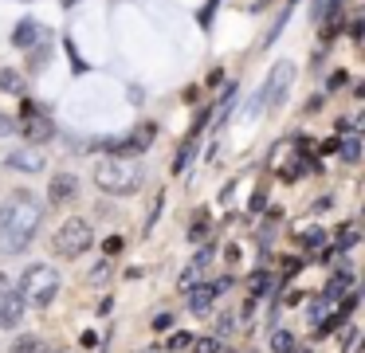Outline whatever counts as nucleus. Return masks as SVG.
<instances>
[{
    "mask_svg": "<svg viewBox=\"0 0 365 353\" xmlns=\"http://www.w3.org/2000/svg\"><path fill=\"white\" fill-rule=\"evenodd\" d=\"M95 185L103 188V193H114V196H126L134 193L138 185H142V169H138V161H130V157H103V161L95 165Z\"/></svg>",
    "mask_w": 365,
    "mask_h": 353,
    "instance_id": "2",
    "label": "nucleus"
},
{
    "mask_svg": "<svg viewBox=\"0 0 365 353\" xmlns=\"http://www.w3.org/2000/svg\"><path fill=\"white\" fill-rule=\"evenodd\" d=\"M341 153H346L349 161H357V133H346V141H341Z\"/></svg>",
    "mask_w": 365,
    "mask_h": 353,
    "instance_id": "24",
    "label": "nucleus"
},
{
    "mask_svg": "<svg viewBox=\"0 0 365 353\" xmlns=\"http://www.w3.org/2000/svg\"><path fill=\"white\" fill-rule=\"evenodd\" d=\"M205 235H208V224H205V216H197V220H192V232H189V240H192V243H200Z\"/></svg>",
    "mask_w": 365,
    "mask_h": 353,
    "instance_id": "23",
    "label": "nucleus"
},
{
    "mask_svg": "<svg viewBox=\"0 0 365 353\" xmlns=\"http://www.w3.org/2000/svg\"><path fill=\"white\" fill-rule=\"evenodd\" d=\"M189 342H192V337H189V334H173V337H169V349H173V353H177V349H181V345H189Z\"/></svg>",
    "mask_w": 365,
    "mask_h": 353,
    "instance_id": "25",
    "label": "nucleus"
},
{
    "mask_svg": "<svg viewBox=\"0 0 365 353\" xmlns=\"http://www.w3.org/2000/svg\"><path fill=\"white\" fill-rule=\"evenodd\" d=\"M271 287V279H267V275H252V279H247V290H252V295H263V290H267Z\"/></svg>",
    "mask_w": 365,
    "mask_h": 353,
    "instance_id": "21",
    "label": "nucleus"
},
{
    "mask_svg": "<svg viewBox=\"0 0 365 353\" xmlns=\"http://www.w3.org/2000/svg\"><path fill=\"white\" fill-rule=\"evenodd\" d=\"M91 240H95V235H91V224L75 216V220H67V224L51 235V251H56L59 259H79L83 251L91 247Z\"/></svg>",
    "mask_w": 365,
    "mask_h": 353,
    "instance_id": "4",
    "label": "nucleus"
},
{
    "mask_svg": "<svg viewBox=\"0 0 365 353\" xmlns=\"http://www.w3.org/2000/svg\"><path fill=\"white\" fill-rule=\"evenodd\" d=\"M9 165H12V169H20V173H40L48 161H43L40 149H16V153L9 157Z\"/></svg>",
    "mask_w": 365,
    "mask_h": 353,
    "instance_id": "13",
    "label": "nucleus"
},
{
    "mask_svg": "<svg viewBox=\"0 0 365 353\" xmlns=\"http://www.w3.org/2000/svg\"><path fill=\"white\" fill-rule=\"evenodd\" d=\"M145 353H158V349H145Z\"/></svg>",
    "mask_w": 365,
    "mask_h": 353,
    "instance_id": "31",
    "label": "nucleus"
},
{
    "mask_svg": "<svg viewBox=\"0 0 365 353\" xmlns=\"http://www.w3.org/2000/svg\"><path fill=\"white\" fill-rule=\"evenodd\" d=\"M9 133H12V122H9L4 114H0V138H9Z\"/></svg>",
    "mask_w": 365,
    "mask_h": 353,
    "instance_id": "29",
    "label": "nucleus"
},
{
    "mask_svg": "<svg viewBox=\"0 0 365 353\" xmlns=\"http://www.w3.org/2000/svg\"><path fill=\"white\" fill-rule=\"evenodd\" d=\"M9 290H12V279H9V275H0V306H4V298H9Z\"/></svg>",
    "mask_w": 365,
    "mask_h": 353,
    "instance_id": "26",
    "label": "nucleus"
},
{
    "mask_svg": "<svg viewBox=\"0 0 365 353\" xmlns=\"http://www.w3.org/2000/svg\"><path fill=\"white\" fill-rule=\"evenodd\" d=\"M346 287H349V279H346V275L330 279V287H326V298H330V302H338V298H341V290H346Z\"/></svg>",
    "mask_w": 365,
    "mask_h": 353,
    "instance_id": "19",
    "label": "nucleus"
},
{
    "mask_svg": "<svg viewBox=\"0 0 365 353\" xmlns=\"http://www.w3.org/2000/svg\"><path fill=\"white\" fill-rule=\"evenodd\" d=\"M63 4H75V0H63Z\"/></svg>",
    "mask_w": 365,
    "mask_h": 353,
    "instance_id": "30",
    "label": "nucleus"
},
{
    "mask_svg": "<svg viewBox=\"0 0 365 353\" xmlns=\"http://www.w3.org/2000/svg\"><path fill=\"white\" fill-rule=\"evenodd\" d=\"M59 295V275L56 267L48 263H32L24 275H20V298L28 306H51Z\"/></svg>",
    "mask_w": 365,
    "mask_h": 353,
    "instance_id": "3",
    "label": "nucleus"
},
{
    "mask_svg": "<svg viewBox=\"0 0 365 353\" xmlns=\"http://www.w3.org/2000/svg\"><path fill=\"white\" fill-rule=\"evenodd\" d=\"M216 282H200V287H192L189 290V310L197 314V318H205L208 310H212V302H216Z\"/></svg>",
    "mask_w": 365,
    "mask_h": 353,
    "instance_id": "10",
    "label": "nucleus"
},
{
    "mask_svg": "<svg viewBox=\"0 0 365 353\" xmlns=\"http://www.w3.org/2000/svg\"><path fill=\"white\" fill-rule=\"evenodd\" d=\"M216 349H220L216 337H200V342H192V353H216Z\"/></svg>",
    "mask_w": 365,
    "mask_h": 353,
    "instance_id": "22",
    "label": "nucleus"
},
{
    "mask_svg": "<svg viewBox=\"0 0 365 353\" xmlns=\"http://www.w3.org/2000/svg\"><path fill=\"white\" fill-rule=\"evenodd\" d=\"M12 353H51V349H48V342H43V337L24 334V337H16V342H12Z\"/></svg>",
    "mask_w": 365,
    "mask_h": 353,
    "instance_id": "15",
    "label": "nucleus"
},
{
    "mask_svg": "<svg viewBox=\"0 0 365 353\" xmlns=\"http://www.w3.org/2000/svg\"><path fill=\"white\" fill-rule=\"evenodd\" d=\"M153 126H138L134 133H130L126 141H118V145H114V157H130V153H142V149H150L153 145Z\"/></svg>",
    "mask_w": 365,
    "mask_h": 353,
    "instance_id": "8",
    "label": "nucleus"
},
{
    "mask_svg": "<svg viewBox=\"0 0 365 353\" xmlns=\"http://www.w3.org/2000/svg\"><path fill=\"white\" fill-rule=\"evenodd\" d=\"M334 240H338V247H354L357 243V224H341Z\"/></svg>",
    "mask_w": 365,
    "mask_h": 353,
    "instance_id": "18",
    "label": "nucleus"
},
{
    "mask_svg": "<svg viewBox=\"0 0 365 353\" xmlns=\"http://www.w3.org/2000/svg\"><path fill=\"white\" fill-rule=\"evenodd\" d=\"M173 322H169V314H158V322H153V329H169Z\"/></svg>",
    "mask_w": 365,
    "mask_h": 353,
    "instance_id": "28",
    "label": "nucleus"
},
{
    "mask_svg": "<svg viewBox=\"0 0 365 353\" xmlns=\"http://www.w3.org/2000/svg\"><path fill=\"white\" fill-rule=\"evenodd\" d=\"M40 39H43V31H40V24H32V20L16 24V31H12V44L16 47H36Z\"/></svg>",
    "mask_w": 365,
    "mask_h": 353,
    "instance_id": "14",
    "label": "nucleus"
},
{
    "mask_svg": "<svg viewBox=\"0 0 365 353\" xmlns=\"http://www.w3.org/2000/svg\"><path fill=\"white\" fill-rule=\"evenodd\" d=\"M205 275H208V251H200V255L192 259L181 275H177V290H185V295H189L192 287H200V279H205Z\"/></svg>",
    "mask_w": 365,
    "mask_h": 353,
    "instance_id": "9",
    "label": "nucleus"
},
{
    "mask_svg": "<svg viewBox=\"0 0 365 353\" xmlns=\"http://www.w3.org/2000/svg\"><path fill=\"white\" fill-rule=\"evenodd\" d=\"M106 251H110V255H118V251H122V240H118V235H110V240H106Z\"/></svg>",
    "mask_w": 365,
    "mask_h": 353,
    "instance_id": "27",
    "label": "nucleus"
},
{
    "mask_svg": "<svg viewBox=\"0 0 365 353\" xmlns=\"http://www.w3.org/2000/svg\"><path fill=\"white\" fill-rule=\"evenodd\" d=\"M271 169H279L287 180H294L299 173H307L310 165L302 161V141H294V138L279 141V145L271 149Z\"/></svg>",
    "mask_w": 365,
    "mask_h": 353,
    "instance_id": "6",
    "label": "nucleus"
},
{
    "mask_svg": "<svg viewBox=\"0 0 365 353\" xmlns=\"http://www.w3.org/2000/svg\"><path fill=\"white\" fill-rule=\"evenodd\" d=\"M43 220V204L32 193H16L0 204V251L4 255H20L28 243L36 240Z\"/></svg>",
    "mask_w": 365,
    "mask_h": 353,
    "instance_id": "1",
    "label": "nucleus"
},
{
    "mask_svg": "<svg viewBox=\"0 0 365 353\" xmlns=\"http://www.w3.org/2000/svg\"><path fill=\"white\" fill-rule=\"evenodd\" d=\"M20 133H24L32 145H43L48 138H56V126H51V118L43 114L36 102H24V110H20Z\"/></svg>",
    "mask_w": 365,
    "mask_h": 353,
    "instance_id": "7",
    "label": "nucleus"
},
{
    "mask_svg": "<svg viewBox=\"0 0 365 353\" xmlns=\"http://www.w3.org/2000/svg\"><path fill=\"white\" fill-rule=\"evenodd\" d=\"M28 302L20 298V290H9V298H4V306H0V326L4 329H16L20 318H24Z\"/></svg>",
    "mask_w": 365,
    "mask_h": 353,
    "instance_id": "11",
    "label": "nucleus"
},
{
    "mask_svg": "<svg viewBox=\"0 0 365 353\" xmlns=\"http://www.w3.org/2000/svg\"><path fill=\"white\" fill-rule=\"evenodd\" d=\"M302 243H307V247H322V243H326V232H322V227H307Z\"/></svg>",
    "mask_w": 365,
    "mask_h": 353,
    "instance_id": "20",
    "label": "nucleus"
},
{
    "mask_svg": "<svg viewBox=\"0 0 365 353\" xmlns=\"http://www.w3.org/2000/svg\"><path fill=\"white\" fill-rule=\"evenodd\" d=\"M0 91H12V94H20V91H24V78H20L16 71H9V67H4V71H0Z\"/></svg>",
    "mask_w": 365,
    "mask_h": 353,
    "instance_id": "17",
    "label": "nucleus"
},
{
    "mask_svg": "<svg viewBox=\"0 0 365 353\" xmlns=\"http://www.w3.org/2000/svg\"><path fill=\"white\" fill-rule=\"evenodd\" d=\"M291 83H294V63H275V67H271V75H267V83H263L259 102H255V106H259V110L283 106V98H287V91H291Z\"/></svg>",
    "mask_w": 365,
    "mask_h": 353,
    "instance_id": "5",
    "label": "nucleus"
},
{
    "mask_svg": "<svg viewBox=\"0 0 365 353\" xmlns=\"http://www.w3.org/2000/svg\"><path fill=\"white\" fill-rule=\"evenodd\" d=\"M271 349L275 353H294V334L291 329H275V334H271Z\"/></svg>",
    "mask_w": 365,
    "mask_h": 353,
    "instance_id": "16",
    "label": "nucleus"
},
{
    "mask_svg": "<svg viewBox=\"0 0 365 353\" xmlns=\"http://www.w3.org/2000/svg\"><path fill=\"white\" fill-rule=\"evenodd\" d=\"M75 188H79V180H75L71 173H56V177H51V188H48L51 204H67L75 196Z\"/></svg>",
    "mask_w": 365,
    "mask_h": 353,
    "instance_id": "12",
    "label": "nucleus"
}]
</instances>
